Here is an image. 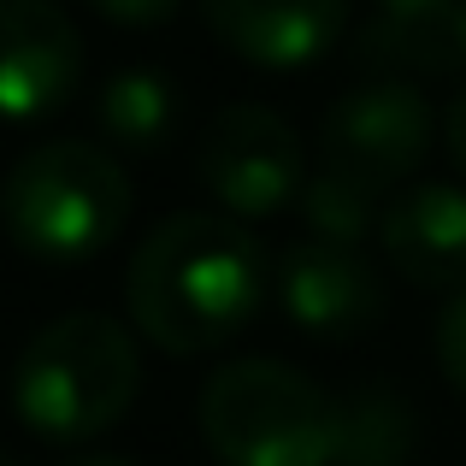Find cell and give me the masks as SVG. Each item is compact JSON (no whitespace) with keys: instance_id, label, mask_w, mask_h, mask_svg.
<instances>
[{"instance_id":"4","label":"cell","mask_w":466,"mask_h":466,"mask_svg":"<svg viewBox=\"0 0 466 466\" xmlns=\"http://www.w3.org/2000/svg\"><path fill=\"white\" fill-rule=\"evenodd\" d=\"M337 396L284 360L218 366L201 384V437L218 466H337Z\"/></svg>"},{"instance_id":"6","label":"cell","mask_w":466,"mask_h":466,"mask_svg":"<svg viewBox=\"0 0 466 466\" xmlns=\"http://www.w3.org/2000/svg\"><path fill=\"white\" fill-rule=\"evenodd\" d=\"M431 130H437V118H431V101H425L420 83L372 77L325 113V125H319V166L390 195L425 166Z\"/></svg>"},{"instance_id":"14","label":"cell","mask_w":466,"mask_h":466,"mask_svg":"<svg viewBox=\"0 0 466 466\" xmlns=\"http://www.w3.org/2000/svg\"><path fill=\"white\" fill-rule=\"evenodd\" d=\"M384 207L390 195L366 189V183L342 177V171H325L319 166L308 183H301V218L319 242H342V248H360L366 237H378L384 225Z\"/></svg>"},{"instance_id":"10","label":"cell","mask_w":466,"mask_h":466,"mask_svg":"<svg viewBox=\"0 0 466 466\" xmlns=\"http://www.w3.org/2000/svg\"><path fill=\"white\" fill-rule=\"evenodd\" d=\"M384 260L413 289H466V189L461 183H408L390 195L384 225Z\"/></svg>"},{"instance_id":"1","label":"cell","mask_w":466,"mask_h":466,"mask_svg":"<svg viewBox=\"0 0 466 466\" xmlns=\"http://www.w3.org/2000/svg\"><path fill=\"white\" fill-rule=\"evenodd\" d=\"M272 266L248 225L230 213H171L142 237L125 272L130 325L159 354H213L254 325Z\"/></svg>"},{"instance_id":"3","label":"cell","mask_w":466,"mask_h":466,"mask_svg":"<svg viewBox=\"0 0 466 466\" xmlns=\"http://www.w3.org/2000/svg\"><path fill=\"white\" fill-rule=\"evenodd\" d=\"M130 189L125 166L83 137L42 142L6 171L0 183V225L30 260L42 266H83L118 242L130 225Z\"/></svg>"},{"instance_id":"17","label":"cell","mask_w":466,"mask_h":466,"mask_svg":"<svg viewBox=\"0 0 466 466\" xmlns=\"http://www.w3.org/2000/svg\"><path fill=\"white\" fill-rule=\"evenodd\" d=\"M443 142H449V159H455V171L466 177V89L455 95V106H449V118H443Z\"/></svg>"},{"instance_id":"20","label":"cell","mask_w":466,"mask_h":466,"mask_svg":"<svg viewBox=\"0 0 466 466\" xmlns=\"http://www.w3.org/2000/svg\"><path fill=\"white\" fill-rule=\"evenodd\" d=\"M0 466H18V461H12V455H0Z\"/></svg>"},{"instance_id":"13","label":"cell","mask_w":466,"mask_h":466,"mask_svg":"<svg viewBox=\"0 0 466 466\" xmlns=\"http://www.w3.org/2000/svg\"><path fill=\"white\" fill-rule=\"evenodd\" d=\"M337 466H408L420 449V413L401 390L360 384L337 396Z\"/></svg>"},{"instance_id":"2","label":"cell","mask_w":466,"mask_h":466,"mask_svg":"<svg viewBox=\"0 0 466 466\" xmlns=\"http://www.w3.org/2000/svg\"><path fill=\"white\" fill-rule=\"evenodd\" d=\"M142 396V354L118 319L66 313L24 342L12 366V413L47 443H89L113 431Z\"/></svg>"},{"instance_id":"15","label":"cell","mask_w":466,"mask_h":466,"mask_svg":"<svg viewBox=\"0 0 466 466\" xmlns=\"http://www.w3.org/2000/svg\"><path fill=\"white\" fill-rule=\"evenodd\" d=\"M437 366H443V378L466 396V289H455L443 319H437Z\"/></svg>"},{"instance_id":"8","label":"cell","mask_w":466,"mask_h":466,"mask_svg":"<svg viewBox=\"0 0 466 466\" xmlns=\"http://www.w3.org/2000/svg\"><path fill=\"white\" fill-rule=\"evenodd\" d=\"M278 308L289 313V325L308 330L319 342H354L366 330H378V319L390 308V289L378 278V266L360 248L342 242H296L278 266Z\"/></svg>"},{"instance_id":"5","label":"cell","mask_w":466,"mask_h":466,"mask_svg":"<svg viewBox=\"0 0 466 466\" xmlns=\"http://www.w3.org/2000/svg\"><path fill=\"white\" fill-rule=\"evenodd\" d=\"M195 177L230 218H278L289 201H301L308 154L284 113L260 101H242L213 113V125L195 142Z\"/></svg>"},{"instance_id":"7","label":"cell","mask_w":466,"mask_h":466,"mask_svg":"<svg viewBox=\"0 0 466 466\" xmlns=\"http://www.w3.org/2000/svg\"><path fill=\"white\" fill-rule=\"evenodd\" d=\"M83 89V30L59 0H0V118L42 125Z\"/></svg>"},{"instance_id":"12","label":"cell","mask_w":466,"mask_h":466,"mask_svg":"<svg viewBox=\"0 0 466 466\" xmlns=\"http://www.w3.org/2000/svg\"><path fill=\"white\" fill-rule=\"evenodd\" d=\"M177 118H183V95L171 89L166 71L154 66H125L101 83L95 95V125L113 148L125 154H154L177 137Z\"/></svg>"},{"instance_id":"9","label":"cell","mask_w":466,"mask_h":466,"mask_svg":"<svg viewBox=\"0 0 466 466\" xmlns=\"http://www.w3.org/2000/svg\"><path fill=\"white\" fill-rule=\"evenodd\" d=\"M218 47L260 71H301L349 30V0H201Z\"/></svg>"},{"instance_id":"19","label":"cell","mask_w":466,"mask_h":466,"mask_svg":"<svg viewBox=\"0 0 466 466\" xmlns=\"http://www.w3.org/2000/svg\"><path fill=\"white\" fill-rule=\"evenodd\" d=\"M59 466H137V461H125V455H71Z\"/></svg>"},{"instance_id":"16","label":"cell","mask_w":466,"mask_h":466,"mask_svg":"<svg viewBox=\"0 0 466 466\" xmlns=\"http://www.w3.org/2000/svg\"><path fill=\"white\" fill-rule=\"evenodd\" d=\"M89 6L106 24H118V30H159V24L177 18L183 0H89Z\"/></svg>"},{"instance_id":"11","label":"cell","mask_w":466,"mask_h":466,"mask_svg":"<svg viewBox=\"0 0 466 466\" xmlns=\"http://www.w3.org/2000/svg\"><path fill=\"white\" fill-rule=\"evenodd\" d=\"M366 71L396 83H420V77H449L466 66V0L437 12H378L354 42Z\"/></svg>"},{"instance_id":"18","label":"cell","mask_w":466,"mask_h":466,"mask_svg":"<svg viewBox=\"0 0 466 466\" xmlns=\"http://www.w3.org/2000/svg\"><path fill=\"white\" fill-rule=\"evenodd\" d=\"M437 6H455V0H378V12H437Z\"/></svg>"}]
</instances>
